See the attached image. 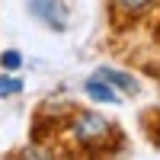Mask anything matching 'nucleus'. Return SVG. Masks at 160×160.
Masks as SVG:
<instances>
[{"mask_svg":"<svg viewBox=\"0 0 160 160\" xmlns=\"http://www.w3.org/2000/svg\"><path fill=\"white\" fill-rule=\"evenodd\" d=\"M112 135V125L106 122L96 112H80L74 118V138L83 144V148H99V144Z\"/></svg>","mask_w":160,"mask_h":160,"instance_id":"1","label":"nucleus"},{"mask_svg":"<svg viewBox=\"0 0 160 160\" xmlns=\"http://www.w3.org/2000/svg\"><path fill=\"white\" fill-rule=\"evenodd\" d=\"M29 13L35 19H42L48 29L64 32L68 29V7L61 0H29Z\"/></svg>","mask_w":160,"mask_h":160,"instance_id":"2","label":"nucleus"},{"mask_svg":"<svg viewBox=\"0 0 160 160\" xmlns=\"http://www.w3.org/2000/svg\"><path fill=\"white\" fill-rule=\"evenodd\" d=\"M87 96L90 99H96V102H118V93H115V87L109 83V80H102V77H96V74H93V80H87Z\"/></svg>","mask_w":160,"mask_h":160,"instance_id":"3","label":"nucleus"},{"mask_svg":"<svg viewBox=\"0 0 160 160\" xmlns=\"http://www.w3.org/2000/svg\"><path fill=\"white\" fill-rule=\"evenodd\" d=\"M96 77L109 80L112 87L125 90V93H135V90H138V80H135V77H131V74H125V71H115V68H99V71H96Z\"/></svg>","mask_w":160,"mask_h":160,"instance_id":"4","label":"nucleus"},{"mask_svg":"<svg viewBox=\"0 0 160 160\" xmlns=\"http://www.w3.org/2000/svg\"><path fill=\"white\" fill-rule=\"evenodd\" d=\"M154 3H157V0H112V10L118 13V16L135 19V16H141V13H148Z\"/></svg>","mask_w":160,"mask_h":160,"instance_id":"5","label":"nucleus"},{"mask_svg":"<svg viewBox=\"0 0 160 160\" xmlns=\"http://www.w3.org/2000/svg\"><path fill=\"white\" fill-rule=\"evenodd\" d=\"M22 90V80H16L13 74H0V96H16Z\"/></svg>","mask_w":160,"mask_h":160,"instance_id":"6","label":"nucleus"},{"mask_svg":"<svg viewBox=\"0 0 160 160\" xmlns=\"http://www.w3.org/2000/svg\"><path fill=\"white\" fill-rule=\"evenodd\" d=\"M0 64H3L7 71H16L22 64V58H19V51H3V55H0Z\"/></svg>","mask_w":160,"mask_h":160,"instance_id":"7","label":"nucleus"},{"mask_svg":"<svg viewBox=\"0 0 160 160\" xmlns=\"http://www.w3.org/2000/svg\"><path fill=\"white\" fill-rule=\"evenodd\" d=\"M157 38H160V26H157Z\"/></svg>","mask_w":160,"mask_h":160,"instance_id":"8","label":"nucleus"}]
</instances>
